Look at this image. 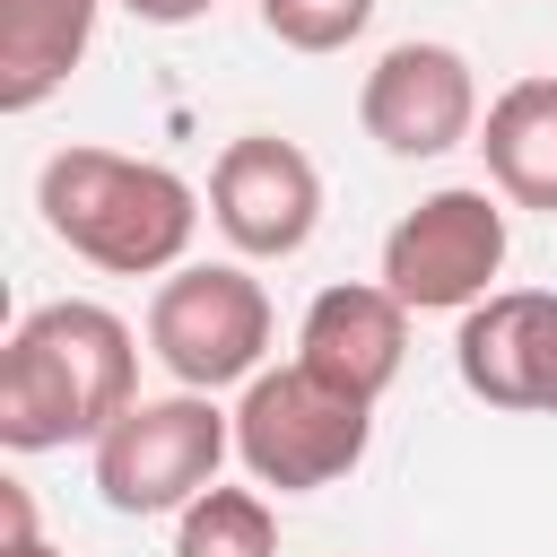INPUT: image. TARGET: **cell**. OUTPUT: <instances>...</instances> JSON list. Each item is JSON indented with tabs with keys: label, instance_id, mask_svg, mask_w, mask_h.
<instances>
[{
	"label": "cell",
	"instance_id": "cell-1",
	"mask_svg": "<svg viewBox=\"0 0 557 557\" xmlns=\"http://www.w3.org/2000/svg\"><path fill=\"white\" fill-rule=\"evenodd\" d=\"M131 400H139V339L96 296L35 305L0 348V444L9 453L104 444V426Z\"/></svg>",
	"mask_w": 557,
	"mask_h": 557
},
{
	"label": "cell",
	"instance_id": "cell-2",
	"mask_svg": "<svg viewBox=\"0 0 557 557\" xmlns=\"http://www.w3.org/2000/svg\"><path fill=\"white\" fill-rule=\"evenodd\" d=\"M35 209H44L52 244H70L78 261H96L113 278L183 270V252L200 235V191L174 165L122 157V148H52L35 174Z\"/></svg>",
	"mask_w": 557,
	"mask_h": 557
},
{
	"label": "cell",
	"instance_id": "cell-3",
	"mask_svg": "<svg viewBox=\"0 0 557 557\" xmlns=\"http://www.w3.org/2000/svg\"><path fill=\"white\" fill-rule=\"evenodd\" d=\"M374 444V400L322 383L313 366H261L235 400V461L278 487V496H305V487H331L366 461Z\"/></svg>",
	"mask_w": 557,
	"mask_h": 557
},
{
	"label": "cell",
	"instance_id": "cell-4",
	"mask_svg": "<svg viewBox=\"0 0 557 557\" xmlns=\"http://www.w3.org/2000/svg\"><path fill=\"white\" fill-rule=\"evenodd\" d=\"M87 453H96V496L113 513H183L191 496L218 487V461L235 453V409H218L209 392L131 400Z\"/></svg>",
	"mask_w": 557,
	"mask_h": 557
},
{
	"label": "cell",
	"instance_id": "cell-5",
	"mask_svg": "<svg viewBox=\"0 0 557 557\" xmlns=\"http://www.w3.org/2000/svg\"><path fill=\"white\" fill-rule=\"evenodd\" d=\"M148 357L183 392H226L252 383L270 357V296L235 261H183L148 296Z\"/></svg>",
	"mask_w": 557,
	"mask_h": 557
},
{
	"label": "cell",
	"instance_id": "cell-6",
	"mask_svg": "<svg viewBox=\"0 0 557 557\" xmlns=\"http://www.w3.org/2000/svg\"><path fill=\"white\" fill-rule=\"evenodd\" d=\"M505 270V200L487 183H444L383 235V287L409 313H470L496 296Z\"/></svg>",
	"mask_w": 557,
	"mask_h": 557
},
{
	"label": "cell",
	"instance_id": "cell-7",
	"mask_svg": "<svg viewBox=\"0 0 557 557\" xmlns=\"http://www.w3.org/2000/svg\"><path fill=\"white\" fill-rule=\"evenodd\" d=\"M209 218H218V235H226L244 261H287V252H305L313 226H322V174H313V157H305L296 139L244 131V139H226L218 165H209Z\"/></svg>",
	"mask_w": 557,
	"mask_h": 557
},
{
	"label": "cell",
	"instance_id": "cell-8",
	"mask_svg": "<svg viewBox=\"0 0 557 557\" xmlns=\"http://www.w3.org/2000/svg\"><path fill=\"white\" fill-rule=\"evenodd\" d=\"M357 122L383 157H453L461 139H479V78L453 44H392L366 87H357Z\"/></svg>",
	"mask_w": 557,
	"mask_h": 557
},
{
	"label": "cell",
	"instance_id": "cell-9",
	"mask_svg": "<svg viewBox=\"0 0 557 557\" xmlns=\"http://www.w3.org/2000/svg\"><path fill=\"white\" fill-rule=\"evenodd\" d=\"M453 366H461L470 400L557 418V296L548 287H496L487 305L461 313Z\"/></svg>",
	"mask_w": 557,
	"mask_h": 557
},
{
	"label": "cell",
	"instance_id": "cell-10",
	"mask_svg": "<svg viewBox=\"0 0 557 557\" xmlns=\"http://www.w3.org/2000/svg\"><path fill=\"white\" fill-rule=\"evenodd\" d=\"M400 357H409V305L383 278H339L296 322V366H313L357 400H383L400 383Z\"/></svg>",
	"mask_w": 557,
	"mask_h": 557
},
{
	"label": "cell",
	"instance_id": "cell-11",
	"mask_svg": "<svg viewBox=\"0 0 557 557\" xmlns=\"http://www.w3.org/2000/svg\"><path fill=\"white\" fill-rule=\"evenodd\" d=\"M104 0H0V113H35L70 87Z\"/></svg>",
	"mask_w": 557,
	"mask_h": 557
},
{
	"label": "cell",
	"instance_id": "cell-12",
	"mask_svg": "<svg viewBox=\"0 0 557 557\" xmlns=\"http://www.w3.org/2000/svg\"><path fill=\"white\" fill-rule=\"evenodd\" d=\"M479 157H487L496 200L557 218V78H513V87H496V104H487V122H479Z\"/></svg>",
	"mask_w": 557,
	"mask_h": 557
},
{
	"label": "cell",
	"instance_id": "cell-13",
	"mask_svg": "<svg viewBox=\"0 0 557 557\" xmlns=\"http://www.w3.org/2000/svg\"><path fill=\"white\" fill-rule=\"evenodd\" d=\"M174 557H278V513L261 487H209L174 522Z\"/></svg>",
	"mask_w": 557,
	"mask_h": 557
},
{
	"label": "cell",
	"instance_id": "cell-14",
	"mask_svg": "<svg viewBox=\"0 0 557 557\" xmlns=\"http://www.w3.org/2000/svg\"><path fill=\"white\" fill-rule=\"evenodd\" d=\"M261 26L287 52H348L374 26V0H261Z\"/></svg>",
	"mask_w": 557,
	"mask_h": 557
},
{
	"label": "cell",
	"instance_id": "cell-15",
	"mask_svg": "<svg viewBox=\"0 0 557 557\" xmlns=\"http://www.w3.org/2000/svg\"><path fill=\"white\" fill-rule=\"evenodd\" d=\"M139 26H191V17H209L218 0H122Z\"/></svg>",
	"mask_w": 557,
	"mask_h": 557
},
{
	"label": "cell",
	"instance_id": "cell-16",
	"mask_svg": "<svg viewBox=\"0 0 557 557\" xmlns=\"http://www.w3.org/2000/svg\"><path fill=\"white\" fill-rule=\"evenodd\" d=\"M0 557H61V548H52L44 531H35V540H17V548H0Z\"/></svg>",
	"mask_w": 557,
	"mask_h": 557
}]
</instances>
